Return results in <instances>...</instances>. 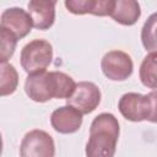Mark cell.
I'll list each match as a JSON object with an SVG mask.
<instances>
[{
    "label": "cell",
    "mask_w": 157,
    "mask_h": 157,
    "mask_svg": "<svg viewBox=\"0 0 157 157\" xmlns=\"http://www.w3.org/2000/svg\"><path fill=\"white\" fill-rule=\"evenodd\" d=\"M119 123L112 113H101L91 123L86 157H114L119 139Z\"/></svg>",
    "instance_id": "cell-1"
},
{
    "label": "cell",
    "mask_w": 157,
    "mask_h": 157,
    "mask_svg": "<svg viewBox=\"0 0 157 157\" xmlns=\"http://www.w3.org/2000/svg\"><path fill=\"white\" fill-rule=\"evenodd\" d=\"M21 66L31 74L43 72L50 65L53 59V47L45 39H33L21 50Z\"/></svg>",
    "instance_id": "cell-2"
},
{
    "label": "cell",
    "mask_w": 157,
    "mask_h": 157,
    "mask_svg": "<svg viewBox=\"0 0 157 157\" xmlns=\"http://www.w3.org/2000/svg\"><path fill=\"white\" fill-rule=\"evenodd\" d=\"M25 92L32 101L38 103L56 98L55 71H43L28 75L25 81Z\"/></svg>",
    "instance_id": "cell-3"
},
{
    "label": "cell",
    "mask_w": 157,
    "mask_h": 157,
    "mask_svg": "<svg viewBox=\"0 0 157 157\" xmlns=\"http://www.w3.org/2000/svg\"><path fill=\"white\" fill-rule=\"evenodd\" d=\"M55 144L53 137L44 130L28 131L20 145V157H54Z\"/></svg>",
    "instance_id": "cell-4"
},
{
    "label": "cell",
    "mask_w": 157,
    "mask_h": 157,
    "mask_svg": "<svg viewBox=\"0 0 157 157\" xmlns=\"http://www.w3.org/2000/svg\"><path fill=\"white\" fill-rule=\"evenodd\" d=\"M104 76L112 81H124L131 76L134 64L131 56L123 50H110L101 60Z\"/></svg>",
    "instance_id": "cell-5"
},
{
    "label": "cell",
    "mask_w": 157,
    "mask_h": 157,
    "mask_svg": "<svg viewBox=\"0 0 157 157\" xmlns=\"http://www.w3.org/2000/svg\"><path fill=\"white\" fill-rule=\"evenodd\" d=\"M66 102L82 114H90L98 107L101 102V91L93 82L81 81L76 85L75 92L70 98L66 99Z\"/></svg>",
    "instance_id": "cell-6"
},
{
    "label": "cell",
    "mask_w": 157,
    "mask_h": 157,
    "mask_svg": "<svg viewBox=\"0 0 157 157\" xmlns=\"http://www.w3.org/2000/svg\"><path fill=\"white\" fill-rule=\"evenodd\" d=\"M118 108L120 114L130 121L147 120L148 117V99L146 94L129 92L120 97Z\"/></svg>",
    "instance_id": "cell-7"
},
{
    "label": "cell",
    "mask_w": 157,
    "mask_h": 157,
    "mask_svg": "<svg viewBox=\"0 0 157 157\" xmlns=\"http://www.w3.org/2000/svg\"><path fill=\"white\" fill-rule=\"evenodd\" d=\"M31 15L21 7H10L1 13L0 27L10 31L17 39L26 37L32 29Z\"/></svg>",
    "instance_id": "cell-8"
},
{
    "label": "cell",
    "mask_w": 157,
    "mask_h": 157,
    "mask_svg": "<svg viewBox=\"0 0 157 157\" xmlns=\"http://www.w3.org/2000/svg\"><path fill=\"white\" fill-rule=\"evenodd\" d=\"M50 124L56 132L74 134L82 125V113L69 104L59 107L52 113Z\"/></svg>",
    "instance_id": "cell-9"
},
{
    "label": "cell",
    "mask_w": 157,
    "mask_h": 157,
    "mask_svg": "<svg viewBox=\"0 0 157 157\" xmlns=\"http://www.w3.org/2000/svg\"><path fill=\"white\" fill-rule=\"evenodd\" d=\"M56 1L32 0L28 2V13L31 15L33 27L40 31L49 29L55 21Z\"/></svg>",
    "instance_id": "cell-10"
},
{
    "label": "cell",
    "mask_w": 157,
    "mask_h": 157,
    "mask_svg": "<svg viewBox=\"0 0 157 157\" xmlns=\"http://www.w3.org/2000/svg\"><path fill=\"white\" fill-rule=\"evenodd\" d=\"M65 7L74 15L92 13L96 16H110L114 0H67Z\"/></svg>",
    "instance_id": "cell-11"
},
{
    "label": "cell",
    "mask_w": 157,
    "mask_h": 157,
    "mask_svg": "<svg viewBox=\"0 0 157 157\" xmlns=\"http://www.w3.org/2000/svg\"><path fill=\"white\" fill-rule=\"evenodd\" d=\"M110 16L115 22L123 26H132L141 16L140 4L134 0H114Z\"/></svg>",
    "instance_id": "cell-12"
},
{
    "label": "cell",
    "mask_w": 157,
    "mask_h": 157,
    "mask_svg": "<svg viewBox=\"0 0 157 157\" xmlns=\"http://www.w3.org/2000/svg\"><path fill=\"white\" fill-rule=\"evenodd\" d=\"M139 74L144 86L157 90V53H150L144 58Z\"/></svg>",
    "instance_id": "cell-13"
},
{
    "label": "cell",
    "mask_w": 157,
    "mask_h": 157,
    "mask_svg": "<svg viewBox=\"0 0 157 157\" xmlns=\"http://www.w3.org/2000/svg\"><path fill=\"white\" fill-rule=\"evenodd\" d=\"M141 42L146 50L157 53V12H153L145 21L141 29Z\"/></svg>",
    "instance_id": "cell-14"
},
{
    "label": "cell",
    "mask_w": 157,
    "mask_h": 157,
    "mask_svg": "<svg viewBox=\"0 0 157 157\" xmlns=\"http://www.w3.org/2000/svg\"><path fill=\"white\" fill-rule=\"evenodd\" d=\"M1 82H0V94L7 96V94H12L16 88H17V83H18V75L16 69L13 67V65L9 64V63H1Z\"/></svg>",
    "instance_id": "cell-15"
},
{
    "label": "cell",
    "mask_w": 157,
    "mask_h": 157,
    "mask_svg": "<svg viewBox=\"0 0 157 157\" xmlns=\"http://www.w3.org/2000/svg\"><path fill=\"white\" fill-rule=\"evenodd\" d=\"M55 77H56V98L58 99L70 98L75 92L77 83L74 81L71 76L61 71H55Z\"/></svg>",
    "instance_id": "cell-16"
},
{
    "label": "cell",
    "mask_w": 157,
    "mask_h": 157,
    "mask_svg": "<svg viewBox=\"0 0 157 157\" xmlns=\"http://www.w3.org/2000/svg\"><path fill=\"white\" fill-rule=\"evenodd\" d=\"M0 38H1V52L0 60L1 63H7V60L12 56L16 49L17 38L6 28L0 27Z\"/></svg>",
    "instance_id": "cell-17"
},
{
    "label": "cell",
    "mask_w": 157,
    "mask_h": 157,
    "mask_svg": "<svg viewBox=\"0 0 157 157\" xmlns=\"http://www.w3.org/2000/svg\"><path fill=\"white\" fill-rule=\"evenodd\" d=\"M148 99V117L147 120L151 123H157V90L151 91L146 94Z\"/></svg>",
    "instance_id": "cell-18"
}]
</instances>
